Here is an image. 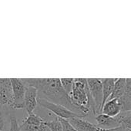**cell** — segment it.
Returning <instances> with one entry per match:
<instances>
[{"label": "cell", "mask_w": 131, "mask_h": 131, "mask_svg": "<svg viewBox=\"0 0 131 131\" xmlns=\"http://www.w3.org/2000/svg\"><path fill=\"white\" fill-rule=\"evenodd\" d=\"M24 84L34 87L38 91L39 98L63 105L82 117L80 109L72 102L69 95L65 91L60 78H21ZM83 118V117H82Z\"/></svg>", "instance_id": "1"}, {"label": "cell", "mask_w": 131, "mask_h": 131, "mask_svg": "<svg viewBox=\"0 0 131 131\" xmlns=\"http://www.w3.org/2000/svg\"><path fill=\"white\" fill-rule=\"evenodd\" d=\"M69 97L72 102L80 109L83 118L90 112L93 113V104L86 78H74L73 89Z\"/></svg>", "instance_id": "2"}, {"label": "cell", "mask_w": 131, "mask_h": 131, "mask_svg": "<svg viewBox=\"0 0 131 131\" xmlns=\"http://www.w3.org/2000/svg\"><path fill=\"white\" fill-rule=\"evenodd\" d=\"M87 84L90 93V96L93 104V115L101 113L103 108V84L101 79L99 78H86Z\"/></svg>", "instance_id": "3"}, {"label": "cell", "mask_w": 131, "mask_h": 131, "mask_svg": "<svg viewBox=\"0 0 131 131\" xmlns=\"http://www.w3.org/2000/svg\"><path fill=\"white\" fill-rule=\"evenodd\" d=\"M13 104L12 110H20L25 108V94L26 86L21 78H11Z\"/></svg>", "instance_id": "4"}, {"label": "cell", "mask_w": 131, "mask_h": 131, "mask_svg": "<svg viewBox=\"0 0 131 131\" xmlns=\"http://www.w3.org/2000/svg\"><path fill=\"white\" fill-rule=\"evenodd\" d=\"M38 104L39 106H41L42 107L53 112L58 118L69 120V119L73 118V117H80L79 115L72 112L71 111H69L66 107L60 105V104H57L50 102L46 99L38 97Z\"/></svg>", "instance_id": "5"}, {"label": "cell", "mask_w": 131, "mask_h": 131, "mask_svg": "<svg viewBox=\"0 0 131 131\" xmlns=\"http://www.w3.org/2000/svg\"><path fill=\"white\" fill-rule=\"evenodd\" d=\"M124 117V114L121 113L119 116L112 117L104 114H99L96 116L95 119L97 121V125L100 129L109 130V129H114L121 127L122 119Z\"/></svg>", "instance_id": "6"}, {"label": "cell", "mask_w": 131, "mask_h": 131, "mask_svg": "<svg viewBox=\"0 0 131 131\" xmlns=\"http://www.w3.org/2000/svg\"><path fill=\"white\" fill-rule=\"evenodd\" d=\"M38 91L36 88L28 86L25 94V109L28 114H33L35 108L38 104Z\"/></svg>", "instance_id": "7"}, {"label": "cell", "mask_w": 131, "mask_h": 131, "mask_svg": "<svg viewBox=\"0 0 131 131\" xmlns=\"http://www.w3.org/2000/svg\"><path fill=\"white\" fill-rule=\"evenodd\" d=\"M122 112V103L120 99H113L108 101L102 108L101 113L112 117L119 116ZM100 113V114H101Z\"/></svg>", "instance_id": "8"}, {"label": "cell", "mask_w": 131, "mask_h": 131, "mask_svg": "<svg viewBox=\"0 0 131 131\" xmlns=\"http://www.w3.org/2000/svg\"><path fill=\"white\" fill-rule=\"evenodd\" d=\"M73 127L77 131H100V128L89 121H85L82 117H73L68 120Z\"/></svg>", "instance_id": "9"}, {"label": "cell", "mask_w": 131, "mask_h": 131, "mask_svg": "<svg viewBox=\"0 0 131 131\" xmlns=\"http://www.w3.org/2000/svg\"><path fill=\"white\" fill-rule=\"evenodd\" d=\"M117 80V78H104V79H101L102 84H103V107L109 101L110 97H111Z\"/></svg>", "instance_id": "10"}, {"label": "cell", "mask_w": 131, "mask_h": 131, "mask_svg": "<svg viewBox=\"0 0 131 131\" xmlns=\"http://www.w3.org/2000/svg\"><path fill=\"white\" fill-rule=\"evenodd\" d=\"M122 103V112H131V78L126 79V90L125 94L123 97L120 98Z\"/></svg>", "instance_id": "11"}, {"label": "cell", "mask_w": 131, "mask_h": 131, "mask_svg": "<svg viewBox=\"0 0 131 131\" xmlns=\"http://www.w3.org/2000/svg\"><path fill=\"white\" fill-rule=\"evenodd\" d=\"M126 79L127 78H117L114 85L113 94L109 101L113 99H120L124 96L126 90Z\"/></svg>", "instance_id": "12"}, {"label": "cell", "mask_w": 131, "mask_h": 131, "mask_svg": "<svg viewBox=\"0 0 131 131\" xmlns=\"http://www.w3.org/2000/svg\"><path fill=\"white\" fill-rule=\"evenodd\" d=\"M45 122L46 121L44 119H42L41 117L33 113L31 114H28V116L25 118L22 123H25L27 125H29L31 127H33L38 129V127L42 124H44Z\"/></svg>", "instance_id": "13"}, {"label": "cell", "mask_w": 131, "mask_h": 131, "mask_svg": "<svg viewBox=\"0 0 131 131\" xmlns=\"http://www.w3.org/2000/svg\"><path fill=\"white\" fill-rule=\"evenodd\" d=\"M61 84L63 85V89L69 95L73 89V84H74V78H60Z\"/></svg>", "instance_id": "14"}, {"label": "cell", "mask_w": 131, "mask_h": 131, "mask_svg": "<svg viewBox=\"0 0 131 131\" xmlns=\"http://www.w3.org/2000/svg\"><path fill=\"white\" fill-rule=\"evenodd\" d=\"M45 124L51 131H63L62 124L58 117L51 121H46Z\"/></svg>", "instance_id": "15"}, {"label": "cell", "mask_w": 131, "mask_h": 131, "mask_svg": "<svg viewBox=\"0 0 131 131\" xmlns=\"http://www.w3.org/2000/svg\"><path fill=\"white\" fill-rule=\"evenodd\" d=\"M124 114V117L122 119L121 126L127 129L131 130V114L130 113H122Z\"/></svg>", "instance_id": "16"}, {"label": "cell", "mask_w": 131, "mask_h": 131, "mask_svg": "<svg viewBox=\"0 0 131 131\" xmlns=\"http://www.w3.org/2000/svg\"><path fill=\"white\" fill-rule=\"evenodd\" d=\"M9 131H22L20 128V125L18 123L17 118L15 116H11L9 119Z\"/></svg>", "instance_id": "17"}, {"label": "cell", "mask_w": 131, "mask_h": 131, "mask_svg": "<svg viewBox=\"0 0 131 131\" xmlns=\"http://www.w3.org/2000/svg\"><path fill=\"white\" fill-rule=\"evenodd\" d=\"M59 119L63 126V131H77L73 127V125L69 123L68 120L62 119V118H59Z\"/></svg>", "instance_id": "18"}, {"label": "cell", "mask_w": 131, "mask_h": 131, "mask_svg": "<svg viewBox=\"0 0 131 131\" xmlns=\"http://www.w3.org/2000/svg\"><path fill=\"white\" fill-rule=\"evenodd\" d=\"M0 131H5V118L3 113L0 111Z\"/></svg>", "instance_id": "19"}, {"label": "cell", "mask_w": 131, "mask_h": 131, "mask_svg": "<svg viewBox=\"0 0 131 131\" xmlns=\"http://www.w3.org/2000/svg\"><path fill=\"white\" fill-rule=\"evenodd\" d=\"M37 131H51L50 129L46 125V124H42V125H40L39 127H38V130Z\"/></svg>", "instance_id": "20"}, {"label": "cell", "mask_w": 131, "mask_h": 131, "mask_svg": "<svg viewBox=\"0 0 131 131\" xmlns=\"http://www.w3.org/2000/svg\"><path fill=\"white\" fill-rule=\"evenodd\" d=\"M125 128H124L122 126L117 128H114V129H109V130H104V129H100V131H124Z\"/></svg>", "instance_id": "21"}, {"label": "cell", "mask_w": 131, "mask_h": 131, "mask_svg": "<svg viewBox=\"0 0 131 131\" xmlns=\"http://www.w3.org/2000/svg\"><path fill=\"white\" fill-rule=\"evenodd\" d=\"M124 131H131V130H127V129H125V130Z\"/></svg>", "instance_id": "22"}, {"label": "cell", "mask_w": 131, "mask_h": 131, "mask_svg": "<svg viewBox=\"0 0 131 131\" xmlns=\"http://www.w3.org/2000/svg\"><path fill=\"white\" fill-rule=\"evenodd\" d=\"M130 114H131V112H130Z\"/></svg>", "instance_id": "23"}]
</instances>
